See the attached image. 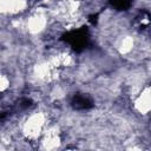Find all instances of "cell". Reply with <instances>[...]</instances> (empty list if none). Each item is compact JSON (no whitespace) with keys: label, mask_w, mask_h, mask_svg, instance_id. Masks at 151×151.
<instances>
[{"label":"cell","mask_w":151,"mask_h":151,"mask_svg":"<svg viewBox=\"0 0 151 151\" xmlns=\"http://www.w3.org/2000/svg\"><path fill=\"white\" fill-rule=\"evenodd\" d=\"M45 125H46V114L42 112H34L25 119L21 126V131L27 139L34 140L41 137V134L45 131Z\"/></svg>","instance_id":"6da1fadb"},{"label":"cell","mask_w":151,"mask_h":151,"mask_svg":"<svg viewBox=\"0 0 151 151\" xmlns=\"http://www.w3.org/2000/svg\"><path fill=\"white\" fill-rule=\"evenodd\" d=\"M61 144V138L57 127H50L41 134V147L45 151H55Z\"/></svg>","instance_id":"7a4b0ae2"},{"label":"cell","mask_w":151,"mask_h":151,"mask_svg":"<svg viewBox=\"0 0 151 151\" xmlns=\"http://www.w3.org/2000/svg\"><path fill=\"white\" fill-rule=\"evenodd\" d=\"M46 25H47V18L41 12L33 13L25 21V28L31 34H38V33L42 32L46 28Z\"/></svg>","instance_id":"3957f363"},{"label":"cell","mask_w":151,"mask_h":151,"mask_svg":"<svg viewBox=\"0 0 151 151\" xmlns=\"http://www.w3.org/2000/svg\"><path fill=\"white\" fill-rule=\"evenodd\" d=\"M150 87L146 86L142 92L138 93V96L134 99V110L140 114H147L150 111Z\"/></svg>","instance_id":"277c9868"},{"label":"cell","mask_w":151,"mask_h":151,"mask_svg":"<svg viewBox=\"0 0 151 151\" xmlns=\"http://www.w3.org/2000/svg\"><path fill=\"white\" fill-rule=\"evenodd\" d=\"M26 8H27V2L25 1H14V0L0 1L1 14H18L24 12Z\"/></svg>","instance_id":"5b68a950"},{"label":"cell","mask_w":151,"mask_h":151,"mask_svg":"<svg viewBox=\"0 0 151 151\" xmlns=\"http://www.w3.org/2000/svg\"><path fill=\"white\" fill-rule=\"evenodd\" d=\"M134 47V39L130 35H124L117 41V50L120 54H129Z\"/></svg>","instance_id":"8992f818"},{"label":"cell","mask_w":151,"mask_h":151,"mask_svg":"<svg viewBox=\"0 0 151 151\" xmlns=\"http://www.w3.org/2000/svg\"><path fill=\"white\" fill-rule=\"evenodd\" d=\"M8 86H9L8 78L4 74H0V92H4L5 90H7Z\"/></svg>","instance_id":"52a82bcc"},{"label":"cell","mask_w":151,"mask_h":151,"mask_svg":"<svg viewBox=\"0 0 151 151\" xmlns=\"http://www.w3.org/2000/svg\"><path fill=\"white\" fill-rule=\"evenodd\" d=\"M126 151H142L138 146H131V147H129Z\"/></svg>","instance_id":"ba28073f"},{"label":"cell","mask_w":151,"mask_h":151,"mask_svg":"<svg viewBox=\"0 0 151 151\" xmlns=\"http://www.w3.org/2000/svg\"><path fill=\"white\" fill-rule=\"evenodd\" d=\"M66 151H78V150H76V149H68V150H66Z\"/></svg>","instance_id":"9c48e42d"}]
</instances>
